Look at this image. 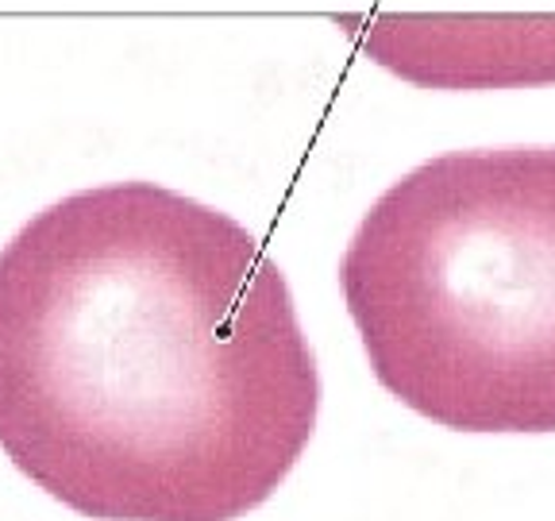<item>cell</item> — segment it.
Returning a JSON list of instances; mask_svg holds the SVG:
<instances>
[{
	"label": "cell",
	"instance_id": "obj_1",
	"mask_svg": "<svg viewBox=\"0 0 555 521\" xmlns=\"http://www.w3.org/2000/svg\"><path fill=\"white\" fill-rule=\"evenodd\" d=\"M321 409L286 275L155 182L69 193L0 252V448L96 521H240Z\"/></svg>",
	"mask_w": 555,
	"mask_h": 521
},
{
	"label": "cell",
	"instance_id": "obj_2",
	"mask_svg": "<svg viewBox=\"0 0 555 521\" xmlns=\"http://www.w3.org/2000/svg\"><path fill=\"white\" fill-rule=\"evenodd\" d=\"M339 287L401 406L460 433H555V148L409 170L351 236Z\"/></svg>",
	"mask_w": 555,
	"mask_h": 521
}]
</instances>
